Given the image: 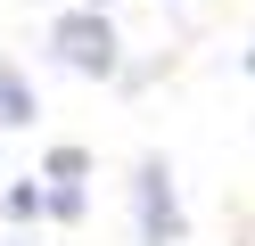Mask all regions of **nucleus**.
Wrapping results in <instances>:
<instances>
[{"label": "nucleus", "mask_w": 255, "mask_h": 246, "mask_svg": "<svg viewBox=\"0 0 255 246\" xmlns=\"http://www.w3.org/2000/svg\"><path fill=\"white\" fill-rule=\"evenodd\" d=\"M41 180H50V197H83V180H91V156H83V148H50Z\"/></svg>", "instance_id": "7ed1b4c3"}, {"label": "nucleus", "mask_w": 255, "mask_h": 246, "mask_svg": "<svg viewBox=\"0 0 255 246\" xmlns=\"http://www.w3.org/2000/svg\"><path fill=\"white\" fill-rule=\"evenodd\" d=\"M8 213H17V222H33V213H41V180H17V189H8Z\"/></svg>", "instance_id": "39448f33"}, {"label": "nucleus", "mask_w": 255, "mask_h": 246, "mask_svg": "<svg viewBox=\"0 0 255 246\" xmlns=\"http://www.w3.org/2000/svg\"><path fill=\"white\" fill-rule=\"evenodd\" d=\"M83 8H107V0H83Z\"/></svg>", "instance_id": "423d86ee"}, {"label": "nucleus", "mask_w": 255, "mask_h": 246, "mask_svg": "<svg viewBox=\"0 0 255 246\" xmlns=\"http://www.w3.org/2000/svg\"><path fill=\"white\" fill-rule=\"evenodd\" d=\"M247 74H255V49H247Z\"/></svg>", "instance_id": "0eeeda50"}, {"label": "nucleus", "mask_w": 255, "mask_h": 246, "mask_svg": "<svg viewBox=\"0 0 255 246\" xmlns=\"http://www.w3.org/2000/svg\"><path fill=\"white\" fill-rule=\"evenodd\" d=\"M33 115H41V107H33V82H25V74H17V66L0 58V123L17 131V123H33Z\"/></svg>", "instance_id": "20e7f679"}, {"label": "nucleus", "mask_w": 255, "mask_h": 246, "mask_svg": "<svg viewBox=\"0 0 255 246\" xmlns=\"http://www.w3.org/2000/svg\"><path fill=\"white\" fill-rule=\"evenodd\" d=\"M132 205H140V246H181V197H173L165 156H140V172H132Z\"/></svg>", "instance_id": "f03ea898"}, {"label": "nucleus", "mask_w": 255, "mask_h": 246, "mask_svg": "<svg viewBox=\"0 0 255 246\" xmlns=\"http://www.w3.org/2000/svg\"><path fill=\"white\" fill-rule=\"evenodd\" d=\"M50 49H58V66L66 74H116V25H107V8H66L50 25Z\"/></svg>", "instance_id": "f257e3e1"}]
</instances>
